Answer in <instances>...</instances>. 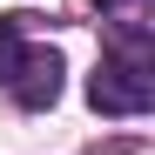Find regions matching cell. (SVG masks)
Wrapping results in <instances>:
<instances>
[{"label": "cell", "mask_w": 155, "mask_h": 155, "mask_svg": "<svg viewBox=\"0 0 155 155\" xmlns=\"http://www.w3.org/2000/svg\"><path fill=\"white\" fill-rule=\"evenodd\" d=\"M88 101L101 115H148L155 108V61L142 54H108L88 74Z\"/></svg>", "instance_id": "6da1fadb"}, {"label": "cell", "mask_w": 155, "mask_h": 155, "mask_svg": "<svg viewBox=\"0 0 155 155\" xmlns=\"http://www.w3.org/2000/svg\"><path fill=\"white\" fill-rule=\"evenodd\" d=\"M61 54H54V47H27V54H20V68H14V101H20V108H27V115H41V108H54V101H61Z\"/></svg>", "instance_id": "7a4b0ae2"}, {"label": "cell", "mask_w": 155, "mask_h": 155, "mask_svg": "<svg viewBox=\"0 0 155 155\" xmlns=\"http://www.w3.org/2000/svg\"><path fill=\"white\" fill-rule=\"evenodd\" d=\"M20 54H27V47H20V20H0V88L14 81V68H20Z\"/></svg>", "instance_id": "3957f363"}, {"label": "cell", "mask_w": 155, "mask_h": 155, "mask_svg": "<svg viewBox=\"0 0 155 155\" xmlns=\"http://www.w3.org/2000/svg\"><path fill=\"white\" fill-rule=\"evenodd\" d=\"M94 7H101V14H115V20H121V14H142V0H94Z\"/></svg>", "instance_id": "277c9868"}]
</instances>
